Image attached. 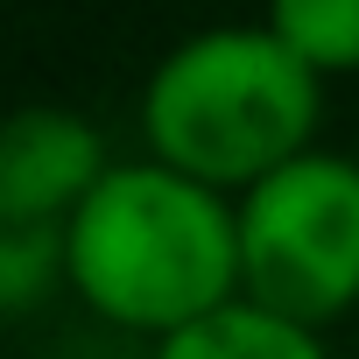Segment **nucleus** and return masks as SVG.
Segmentation results:
<instances>
[{
    "label": "nucleus",
    "instance_id": "1",
    "mask_svg": "<svg viewBox=\"0 0 359 359\" xmlns=\"http://www.w3.org/2000/svg\"><path fill=\"white\" fill-rule=\"evenodd\" d=\"M64 240L78 303L120 331L169 338L240 303V205L155 155L113 162Z\"/></svg>",
    "mask_w": 359,
    "mask_h": 359
},
{
    "label": "nucleus",
    "instance_id": "2",
    "mask_svg": "<svg viewBox=\"0 0 359 359\" xmlns=\"http://www.w3.org/2000/svg\"><path fill=\"white\" fill-rule=\"evenodd\" d=\"M324 78L261 22L176 43L141 85V141L155 162L240 198L317 148Z\"/></svg>",
    "mask_w": 359,
    "mask_h": 359
},
{
    "label": "nucleus",
    "instance_id": "3",
    "mask_svg": "<svg viewBox=\"0 0 359 359\" xmlns=\"http://www.w3.org/2000/svg\"><path fill=\"white\" fill-rule=\"evenodd\" d=\"M233 205L247 303L310 331L359 310V155L310 148Z\"/></svg>",
    "mask_w": 359,
    "mask_h": 359
},
{
    "label": "nucleus",
    "instance_id": "4",
    "mask_svg": "<svg viewBox=\"0 0 359 359\" xmlns=\"http://www.w3.org/2000/svg\"><path fill=\"white\" fill-rule=\"evenodd\" d=\"M106 134L71 106H22L0 134V219L71 226V212L106 184Z\"/></svg>",
    "mask_w": 359,
    "mask_h": 359
},
{
    "label": "nucleus",
    "instance_id": "5",
    "mask_svg": "<svg viewBox=\"0 0 359 359\" xmlns=\"http://www.w3.org/2000/svg\"><path fill=\"white\" fill-rule=\"evenodd\" d=\"M148 359H324V331L289 324V317L240 296V303H226V310H212L184 331L155 338Z\"/></svg>",
    "mask_w": 359,
    "mask_h": 359
},
{
    "label": "nucleus",
    "instance_id": "6",
    "mask_svg": "<svg viewBox=\"0 0 359 359\" xmlns=\"http://www.w3.org/2000/svg\"><path fill=\"white\" fill-rule=\"evenodd\" d=\"M268 29L324 85L359 71V0H268Z\"/></svg>",
    "mask_w": 359,
    "mask_h": 359
},
{
    "label": "nucleus",
    "instance_id": "7",
    "mask_svg": "<svg viewBox=\"0 0 359 359\" xmlns=\"http://www.w3.org/2000/svg\"><path fill=\"white\" fill-rule=\"evenodd\" d=\"M57 282H71V240L43 219H0V310L29 317Z\"/></svg>",
    "mask_w": 359,
    "mask_h": 359
}]
</instances>
